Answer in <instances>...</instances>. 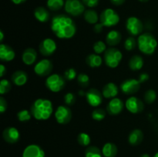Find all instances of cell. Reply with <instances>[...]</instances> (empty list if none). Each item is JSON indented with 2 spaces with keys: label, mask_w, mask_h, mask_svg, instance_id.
<instances>
[{
  "label": "cell",
  "mask_w": 158,
  "mask_h": 157,
  "mask_svg": "<svg viewBox=\"0 0 158 157\" xmlns=\"http://www.w3.org/2000/svg\"><path fill=\"white\" fill-rule=\"evenodd\" d=\"M79 95H84V92H83V91H80V92H79Z\"/></svg>",
  "instance_id": "cell-50"
},
{
  "label": "cell",
  "mask_w": 158,
  "mask_h": 157,
  "mask_svg": "<svg viewBox=\"0 0 158 157\" xmlns=\"http://www.w3.org/2000/svg\"><path fill=\"white\" fill-rule=\"evenodd\" d=\"M37 58V52L32 48H27L25 49L22 55V59L23 63H25L27 66H31L33 64Z\"/></svg>",
  "instance_id": "cell-19"
},
{
  "label": "cell",
  "mask_w": 158,
  "mask_h": 157,
  "mask_svg": "<svg viewBox=\"0 0 158 157\" xmlns=\"http://www.w3.org/2000/svg\"><path fill=\"white\" fill-rule=\"evenodd\" d=\"M34 16L40 22H46L49 20V12L44 7H37L34 11Z\"/></svg>",
  "instance_id": "cell-24"
},
{
  "label": "cell",
  "mask_w": 158,
  "mask_h": 157,
  "mask_svg": "<svg viewBox=\"0 0 158 157\" xmlns=\"http://www.w3.org/2000/svg\"><path fill=\"white\" fill-rule=\"evenodd\" d=\"M90 136L86 132H80L77 137V141L79 144L82 146H87L90 143Z\"/></svg>",
  "instance_id": "cell-31"
},
{
  "label": "cell",
  "mask_w": 158,
  "mask_h": 157,
  "mask_svg": "<svg viewBox=\"0 0 158 157\" xmlns=\"http://www.w3.org/2000/svg\"><path fill=\"white\" fill-rule=\"evenodd\" d=\"M157 99V93L154 89H149L145 92L144 99L148 104H152Z\"/></svg>",
  "instance_id": "cell-35"
},
{
  "label": "cell",
  "mask_w": 158,
  "mask_h": 157,
  "mask_svg": "<svg viewBox=\"0 0 158 157\" xmlns=\"http://www.w3.org/2000/svg\"><path fill=\"white\" fill-rule=\"evenodd\" d=\"M11 89H12V85L9 80L5 79V78L1 80L0 82V94L1 95H4L9 92Z\"/></svg>",
  "instance_id": "cell-33"
},
{
  "label": "cell",
  "mask_w": 158,
  "mask_h": 157,
  "mask_svg": "<svg viewBox=\"0 0 158 157\" xmlns=\"http://www.w3.org/2000/svg\"><path fill=\"white\" fill-rule=\"evenodd\" d=\"M5 141L9 143H15L19 141L20 137L19 132L15 127H7L4 129L2 133Z\"/></svg>",
  "instance_id": "cell-15"
},
{
  "label": "cell",
  "mask_w": 158,
  "mask_h": 157,
  "mask_svg": "<svg viewBox=\"0 0 158 157\" xmlns=\"http://www.w3.org/2000/svg\"><path fill=\"white\" fill-rule=\"evenodd\" d=\"M94 50L96 54H101L106 52V44L103 41H97L94 45Z\"/></svg>",
  "instance_id": "cell-36"
},
{
  "label": "cell",
  "mask_w": 158,
  "mask_h": 157,
  "mask_svg": "<svg viewBox=\"0 0 158 157\" xmlns=\"http://www.w3.org/2000/svg\"><path fill=\"white\" fill-rule=\"evenodd\" d=\"M86 62L89 67L97 68L101 66L103 60H102L101 57L97 54H89L86 57Z\"/></svg>",
  "instance_id": "cell-26"
},
{
  "label": "cell",
  "mask_w": 158,
  "mask_h": 157,
  "mask_svg": "<svg viewBox=\"0 0 158 157\" xmlns=\"http://www.w3.org/2000/svg\"><path fill=\"white\" fill-rule=\"evenodd\" d=\"M66 82L59 74H52L46 80V86L52 92H59L64 88Z\"/></svg>",
  "instance_id": "cell-6"
},
{
  "label": "cell",
  "mask_w": 158,
  "mask_h": 157,
  "mask_svg": "<svg viewBox=\"0 0 158 157\" xmlns=\"http://www.w3.org/2000/svg\"><path fill=\"white\" fill-rule=\"evenodd\" d=\"M3 38H4V34H3V32L2 30H0V41L2 42Z\"/></svg>",
  "instance_id": "cell-48"
},
{
  "label": "cell",
  "mask_w": 158,
  "mask_h": 157,
  "mask_svg": "<svg viewBox=\"0 0 158 157\" xmlns=\"http://www.w3.org/2000/svg\"><path fill=\"white\" fill-rule=\"evenodd\" d=\"M107 111L110 115H116L120 114L123 109V103L119 98L111 99L107 105Z\"/></svg>",
  "instance_id": "cell-17"
},
{
  "label": "cell",
  "mask_w": 158,
  "mask_h": 157,
  "mask_svg": "<svg viewBox=\"0 0 158 157\" xmlns=\"http://www.w3.org/2000/svg\"><path fill=\"white\" fill-rule=\"evenodd\" d=\"M118 87L114 83H109L103 87L102 94L103 96L106 99H114L118 94Z\"/></svg>",
  "instance_id": "cell-20"
},
{
  "label": "cell",
  "mask_w": 158,
  "mask_h": 157,
  "mask_svg": "<svg viewBox=\"0 0 158 157\" xmlns=\"http://www.w3.org/2000/svg\"><path fill=\"white\" fill-rule=\"evenodd\" d=\"M12 83L17 86H23L28 80V75L26 72L22 70L15 71L12 75Z\"/></svg>",
  "instance_id": "cell-21"
},
{
  "label": "cell",
  "mask_w": 158,
  "mask_h": 157,
  "mask_svg": "<svg viewBox=\"0 0 158 157\" xmlns=\"http://www.w3.org/2000/svg\"><path fill=\"white\" fill-rule=\"evenodd\" d=\"M121 41V35L118 31H110L106 37V42L109 46H114L118 45Z\"/></svg>",
  "instance_id": "cell-22"
},
{
  "label": "cell",
  "mask_w": 158,
  "mask_h": 157,
  "mask_svg": "<svg viewBox=\"0 0 158 157\" xmlns=\"http://www.w3.org/2000/svg\"><path fill=\"white\" fill-rule=\"evenodd\" d=\"M154 157H158V152H157V153H156L155 155H154Z\"/></svg>",
  "instance_id": "cell-52"
},
{
  "label": "cell",
  "mask_w": 158,
  "mask_h": 157,
  "mask_svg": "<svg viewBox=\"0 0 158 157\" xmlns=\"http://www.w3.org/2000/svg\"><path fill=\"white\" fill-rule=\"evenodd\" d=\"M15 53L12 47L2 43L0 45V58L2 62H10L14 59Z\"/></svg>",
  "instance_id": "cell-18"
},
{
  "label": "cell",
  "mask_w": 158,
  "mask_h": 157,
  "mask_svg": "<svg viewBox=\"0 0 158 157\" xmlns=\"http://www.w3.org/2000/svg\"><path fill=\"white\" fill-rule=\"evenodd\" d=\"M6 73V67H5L4 65L1 64V65H0V76L3 77Z\"/></svg>",
  "instance_id": "cell-45"
},
{
  "label": "cell",
  "mask_w": 158,
  "mask_h": 157,
  "mask_svg": "<svg viewBox=\"0 0 158 157\" xmlns=\"http://www.w3.org/2000/svg\"><path fill=\"white\" fill-rule=\"evenodd\" d=\"M64 8L65 11L73 16H79L86 11L84 4L80 0H66Z\"/></svg>",
  "instance_id": "cell-7"
},
{
  "label": "cell",
  "mask_w": 158,
  "mask_h": 157,
  "mask_svg": "<svg viewBox=\"0 0 158 157\" xmlns=\"http://www.w3.org/2000/svg\"><path fill=\"white\" fill-rule=\"evenodd\" d=\"M103 26H103L101 22L97 23V24H95V26H94V31H95L97 33H100V32H101L102 31H103Z\"/></svg>",
  "instance_id": "cell-44"
},
{
  "label": "cell",
  "mask_w": 158,
  "mask_h": 157,
  "mask_svg": "<svg viewBox=\"0 0 158 157\" xmlns=\"http://www.w3.org/2000/svg\"><path fill=\"white\" fill-rule=\"evenodd\" d=\"M106 116V112L103 109H96L92 112V118L95 121H102Z\"/></svg>",
  "instance_id": "cell-34"
},
{
  "label": "cell",
  "mask_w": 158,
  "mask_h": 157,
  "mask_svg": "<svg viewBox=\"0 0 158 157\" xmlns=\"http://www.w3.org/2000/svg\"><path fill=\"white\" fill-rule=\"evenodd\" d=\"M100 22L105 27H112L116 26L120 22V16L118 14L112 9H104L100 14Z\"/></svg>",
  "instance_id": "cell-5"
},
{
  "label": "cell",
  "mask_w": 158,
  "mask_h": 157,
  "mask_svg": "<svg viewBox=\"0 0 158 157\" xmlns=\"http://www.w3.org/2000/svg\"><path fill=\"white\" fill-rule=\"evenodd\" d=\"M137 46L141 52L145 55H152L157 47V41L151 33H143L137 38Z\"/></svg>",
  "instance_id": "cell-3"
},
{
  "label": "cell",
  "mask_w": 158,
  "mask_h": 157,
  "mask_svg": "<svg viewBox=\"0 0 158 157\" xmlns=\"http://www.w3.org/2000/svg\"><path fill=\"white\" fill-rule=\"evenodd\" d=\"M77 77V72L73 68H69V69H66L64 72V78L66 79L71 81V80H73L74 78H76Z\"/></svg>",
  "instance_id": "cell-39"
},
{
  "label": "cell",
  "mask_w": 158,
  "mask_h": 157,
  "mask_svg": "<svg viewBox=\"0 0 158 157\" xmlns=\"http://www.w3.org/2000/svg\"><path fill=\"white\" fill-rule=\"evenodd\" d=\"M32 113L31 112H29V110H26V109H23V110L19 111V112L17 113V118L22 123H24V122H27L29 120L31 119V117H32Z\"/></svg>",
  "instance_id": "cell-32"
},
{
  "label": "cell",
  "mask_w": 158,
  "mask_h": 157,
  "mask_svg": "<svg viewBox=\"0 0 158 157\" xmlns=\"http://www.w3.org/2000/svg\"><path fill=\"white\" fill-rule=\"evenodd\" d=\"M31 113L37 120H47L53 112V106L50 100L38 99L31 106Z\"/></svg>",
  "instance_id": "cell-2"
},
{
  "label": "cell",
  "mask_w": 158,
  "mask_h": 157,
  "mask_svg": "<svg viewBox=\"0 0 158 157\" xmlns=\"http://www.w3.org/2000/svg\"><path fill=\"white\" fill-rule=\"evenodd\" d=\"M110 2L114 6H120L124 2L125 0H110Z\"/></svg>",
  "instance_id": "cell-46"
},
{
  "label": "cell",
  "mask_w": 158,
  "mask_h": 157,
  "mask_svg": "<svg viewBox=\"0 0 158 157\" xmlns=\"http://www.w3.org/2000/svg\"><path fill=\"white\" fill-rule=\"evenodd\" d=\"M85 6L89 8H94L97 6L99 3V0H82Z\"/></svg>",
  "instance_id": "cell-41"
},
{
  "label": "cell",
  "mask_w": 158,
  "mask_h": 157,
  "mask_svg": "<svg viewBox=\"0 0 158 157\" xmlns=\"http://www.w3.org/2000/svg\"><path fill=\"white\" fill-rule=\"evenodd\" d=\"M123 55L119 49L115 48H110L104 52L105 64L111 69L117 68L121 62Z\"/></svg>",
  "instance_id": "cell-4"
},
{
  "label": "cell",
  "mask_w": 158,
  "mask_h": 157,
  "mask_svg": "<svg viewBox=\"0 0 158 157\" xmlns=\"http://www.w3.org/2000/svg\"><path fill=\"white\" fill-rule=\"evenodd\" d=\"M140 88V83L139 80L134 79V78H129L125 80L123 83L120 85V89L123 93L127 95L136 93L139 91Z\"/></svg>",
  "instance_id": "cell-10"
},
{
  "label": "cell",
  "mask_w": 158,
  "mask_h": 157,
  "mask_svg": "<svg viewBox=\"0 0 158 157\" xmlns=\"http://www.w3.org/2000/svg\"><path fill=\"white\" fill-rule=\"evenodd\" d=\"M140 2H146L149 1V0H139Z\"/></svg>",
  "instance_id": "cell-51"
},
{
  "label": "cell",
  "mask_w": 158,
  "mask_h": 157,
  "mask_svg": "<svg viewBox=\"0 0 158 157\" xmlns=\"http://www.w3.org/2000/svg\"><path fill=\"white\" fill-rule=\"evenodd\" d=\"M125 106L130 112L134 114L139 113L143 109V103H142L141 100L134 96L130 97L127 99Z\"/></svg>",
  "instance_id": "cell-14"
},
{
  "label": "cell",
  "mask_w": 158,
  "mask_h": 157,
  "mask_svg": "<svg viewBox=\"0 0 158 157\" xmlns=\"http://www.w3.org/2000/svg\"><path fill=\"white\" fill-rule=\"evenodd\" d=\"M143 138V132L140 129H134L130 133L128 142L132 146H137L142 142Z\"/></svg>",
  "instance_id": "cell-23"
},
{
  "label": "cell",
  "mask_w": 158,
  "mask_h": 157,
  "mask_svg": "<svg viewBox=\"0 0 158 157\" xmlns=\"http://www.w3.org/2000/svg\"><path fill=\"white\" fill-rule=\"evenodd\" d=\"M11 1H12V2L14 3V4L19 5V4H22V3L25 2H26V0H11Z\"/></svg>",
  "instance_id": "cell-47"
},
{
  "label": "cell",
  "mask_w": 158,
  "mask_h": 157,
  "mask_svg": "<svg viewBox=\"0 0 158 157\" xmlns=\"http://www.w3.org/2000/svg\"><path fill=\"white\" fill-rule=\"evenodd\" d=\"M56 50V43L52 38H45L40 44V52L45 56L52 55Z\"/></svg>",
  "instance_id": "cell-13"
},
{
  "label": "cell",
  "mask_w": 158,
  "mask_h": 157,
  "mask_svg": "<svg viewBox=\"0 0 158 157\" xmlns=\"http://www.w3.org/2000/svg\"><path fill=\"white\" fill-rule=\"evenodd\" d=\"M52 70V64L49 59H42L34 66V72L40 76H46Z\"/></svg>",
  "instance_id": "cell-11"
},
{
  "label": "cell",
  "mask_w": 158,
  "mask_h": 157,
  "mask_svg": "<svg viewBox=\"0 0 158 157\" xmlns=\"http://www.w3.org/2000/svg\"><path fill=\"white\" fill-rule=\"evenodd\" d=\"M84 19L89 24H97L99 20L97 12L94 9H87L84 12Z\"/></svg>",
  "instance_id": "cell-28"
},
{
  "label": "cell",
  "mask_w": 158,
  "mask_h": 157,
  "mask_svg": "<svg viewBox=\"0 0 158 157\" xmlns=\"http://www.w3.org/2000/svg\"><path fill=\"white\" fill-rule=\"evenodd\" d=\"M137 44V42H136L135 38L133 37H129L126 39L124 42V47L127 50L131 51L135 49L136 46Z\"/></svg>",
  "instance_id": "cell-38"
},
{
  "label": "cell",
  "mask_w": 158,
  "mask_h": 157,
  "mask_svg": "<svg viewBox=\"0 0 158 157\" xmlns=\"http://www.w3.org/2000/svg\"><path fill=\"white\" fill-rule=\"evenodd\" d=\"M55 118L60 124H67L72 118V112L67 106H60L55 112Z\"/></svg>",
  "instance_id": "cell-9"
},
{
  "label": "cell",
  "mask_w": 158,
  "mask_h": 157,
  "mask_svg": "<svg viewBox=\"0 0 158 157\" xmlns=\"http://www.w3.org/2000/svg\"><path fill=\"white\" fill-rule=\"evenodd\" d=\"M149 79V75H148V73H146V72H144V73H141L140 75H139V81H140V83H145V82H147L148 80Z\"/></svg>",
  "instance_id": "cell-43"
},
{
  "label": "cell",
  "mask_w": 158,
  "mask_h": 157,
  "mask_svg": "<svg viewBox=\"0 0 158 157\" xmlns=\"http://www.w3.org/2000/svg\"><path fill=\"white\" fill-rule=\"evenodd\" d=\"M6 109H7V102L4 98L1 97L0 98V112L3 113L6 112Z\"/></svg>",
  "instance_id": "cell-42"
},
{
  "label": "cell",
  "mask_w": 158,
  "mask_h": 157,
  "mask_svg": "<svg viewBox=\"0 0 158 157\" xmlns=\"http://www.w3.org/2000/svg\"><path fill=\"white\" fill-rule=\"evenodd\" d=\"M77 82L82 87H86L89 86V78L86 74L80 73L77 76Z\"/></svg>",
  "instance_id": "cell-37"
},
{
  "label": "cell",
  "mask_w": 158,
  "mask_h": 157,
  "mask_svg": "<svg viewBox=\"0 0 158 157\" xmlns=\"http://www.w3.org/2000/svg\"><path fill=\"white\" fill-rule=\"evenodd\" d=\"M23 157H45V152L40 146L32 144L24 149Z\"/></svg>",
  "instance_id": "cell-16"
},
{
  "label": "cell",
  "mask_w": 158,
  "mask_h": 157,
  "mask_svg": "<svg viewBox=\"0 0 158 157\" xmlns=\"http://www.w3.org/2000/svg\"><path fill=\"white\" fill-rule=\"evenodd\" d=\"M143 66V59L141 56L138 55H134L130 59L129 67L133 71H138L142 69Z\"/></svg>",
  "instance_id": "cell-27"
},
{
  "label": "cell",
  "mask_w": 158,
  "mask_h": 157,
  "mask_svg": "<svg viewBox=\"0 0 158 157\" xmlns=\"http://www.w3.org/2000/svg\"><path fill=\"white\" fill-rule=\"evenodd\" d=\"M47 7L52 11H57L61 9L65 6L63 0H47Z\"/></svg>",
  "instance_id": "cell-29"
},
{
  "label": "cell",
  "mask_w": 158,
  "mask_h": 157,
  "mask_svg": "<svg viewBox=\"0 0 158 157\" xmlns=\"http://www.w3.org/2000/svg\"><path fill=\"white\" fill-rule=\"evenodd\" d=\"M126 29L131 35H139L143 31V23L137 17L131 16L127 20Z\"/></svg>",
  "instance_id": "cell-8"
},
{
  "label": "cell",
  "mask_w": 158,
  "mask_h": 157,
  "mask_svg": "<svg viewBox=\"0 0 158 157\" xmlns=\"http://www.w3.org/2000/svg\"><path fill=\"white\" fill-rule=\"evenodd\" d=\"M51 29L58 38L68 39L74 36L77 32L75 22L66 15H57L51 21Z\"/></svg>",
  "instance_id": "cell-1"
},
{
  "label": "cell",
  "mask_w": 158,
  "mask_h": 157,
  "mask_svg": "<svg viewBox=\"0 0 158 157\" xmlns=\"http://www.w3.org/2000/svg\"><path fill=\"white\" fill-rule=\"evenodd\" d=\"M103 94L97 89H90L86 93V99L89 106L97 107L103 102Z\"/></svg>",
  "instance_id": "cell-12"
},
{
  "label": "cell",
  "mask_w": 158,
  "mask_h": 157,
  "mask_svg": "<svg viewBox=\"0 0 158 157\" xmlns=\"http://www.w3.org/2000/svg\"><path fill=\"white\" fill-rule=\"evenodd\" d=\"M140 157H150V155L148 154H143Z\"/></svg>",
  "instance_id": "cell-49"
},
{
  "label": "cell",
  "mask_w": 158,
  "mask_h": 157,
  "mask_svg": "<svg viewBox=\"0 0 158 157\" xmlns=\"http://www.w3.org/2000/svg\"><path fill=\"white\" fill-rule=\"evenodd\" d=\"M102 151L97 146H89L85 152V157H102Z\"/></svg>",
  "instance_id": "cell-30"
},
{
  "label": "cell",
  "mask_w": 158,
  "mask_h": 157,
  "mask_svg": "<svg viewBox=\"0 0 158 157\" xmlns=\"http://www.w3.org/2000/svg\"><path fill=\"white\" fill-rule=\"evenodd\" d=\"M102 153L104 157H115L117 154V147L114 143H107L103 146Z\"/></svg>",
  "instance_id": "cell-25"
},
{
  "label": "cell",
  "mask_w": 158,
  "mask_h": 157,
  "mask_svg": "<svg viewBox=\"0 0 158 157\" xmlns=\"http://www.w3.org/2000/svg\"><path fill=\"white\" fill-rule=\"evenodd\" d=\"M76 101V97L75 95L72 92H68L64 96V102L66 105L68 106H71V105L74 104Z\"/></svg>",
  "instance_id": "cell-40"
}]
</instances>
